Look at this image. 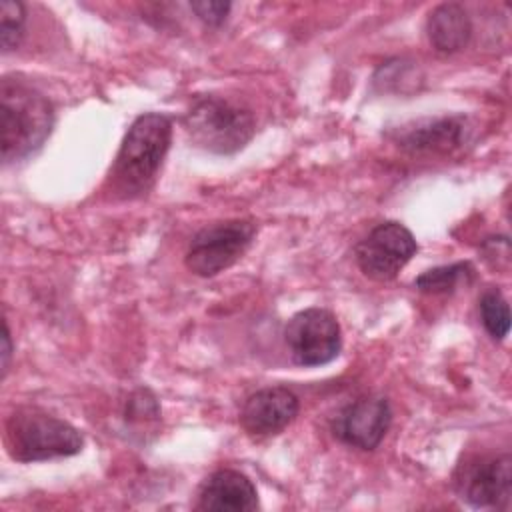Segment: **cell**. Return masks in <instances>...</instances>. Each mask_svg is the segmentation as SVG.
<instances>
[{
    "label": "cell",
    "mask_w": 512,
    "mask_h": 512,
    "mask_svg": "<svg viewBox=\"0 0 512 512\" xmlns=\"http://www.w3.org/2000/svg\"><path fill=\"white\" fill-rule=\"evenodd\" d=\"M480 318L494 340H504L510 330V310L500 290H488L480 298Z\"/></svg>",
    "instance_id": "cell-15"
},
{
    "label": "cell",
    "mask_w": 512,
    "mask_h": 512,
    "mask_svg": "<svg viewBox=\"0 0 512 512\" xmlns=\"http://www.w3.org/2000/svg\"><path fill=\"white\" fill-rule=\"evenodd\" d=\"M464 134H466V120L460 116H448V118L422 120V122H414L412 126H404L400 130L398 142L402 148L414 154H420V152L442 154L458 148Z\"/></svg>",
    "instance_id": "cell-12"
},
{
    "label": "cell",
    "mask_w": 512,
    "mask_h": 512,
    "mask_svg": "<svg viewBox=\"0 0 512 512\" xmlns=\"http://www.w3.org/2000/svg\"><path fill=\"white\" fill-rule=\"evenodd\" d=\"M284 340L292 360L300 366L328 364L342 348L340 324L336 316L324 308L296 312L284 328Z\"/></svg>",
    "instance_id": "cell-6"
},
{
    "label": "cell",
    "mask_w": 512,
    "mask_h": 512,
    "mask_svg": "<svg viewBox=\"0 0 512 512\" xmlns=\"http://www.w3.org/2000/svg\"><path fill=\"white\" fill-rule=\"evenodd\" d=\"M458 488L462 498L476 508H508L512 496L510 454L482 458L466 466Z\"/></svg>",
    "instance_id": "cell-9"
},
{
    "label": "cell",
    "mask_w": 512,
    "mask_h": 512,
    "mask_svg": "<svg viewBox=\"0 0 512 512\" xmlns=\"http://www.w3.org/2000/svg\"><path fill=\"white\" fill-rule=\"evenodd\" d=\"M474 274V268L468 262H456L450 266H438L426 270L414 280V286L428 294L452 292L460 282H468Z\"/></svg>",
    "instance_id": "cell-14"
},
{
    "label": "cell",
    "mask_w": 512,
    "mask_h": 512,
    "mask_svg": "<svg viewBox=\"0 0 512 512\" xmlns=\"http://www.w3.org/2000/svg\"><path fill=\"white\" fill-rule=\"evenodd\" d=\"M298 414V398L282 386L262 388L248 396L240 410V424L250 436L282 432Z\"/></svg>",
    "instance_id": "cell-10"
},
{
    "label": "cell",
    "mask_w": 512,
    "mask_h": 512,
    "mask_svg": "<svg viewBox=\"0 0 512 512\" xmlns=\"http://www.w3.org/2000/svg\"><path fill=\"white\" fill-rule=\"evenodd\" d=\"M426 32L430 44L444 54H452L462 50L472 34V24L468 12L456 4L446 2L436 6L426 22Z\"/></svg>",
    "instance_id": "cell-13"
},
{
    "label": "cell",
    "mask_w": 512,
    "mask_h": 512,
    "mask_svg": "<svg viewBox=\"0 0 512 512\" xmlns=\"http://www.w3.org/2000/svg\"><path fill=\"white\" fill-rule=\"evenodd\" d=\"M190 8L196 12V16L208 24V26H220L228 12H230V2H216V0H200L192 2Z\"/></svg>",
    "instance_id": "cell-17"
},
{
    "label": "cell",
    "mask_w": 512,
    "mask_h": 512,
    "mask_svg": "<svg viewBox=\"0 0 512 512\" xmlns=\"http://www.w3.org/2000/svg\"><path fill=\"white\" fill-rule=\"evenodd\" d=\"M418 252L416 238L400 222H382L358 242L354 254L360 270L378 282H388Z\"/></svg>",
    "instance_id": "cell-7"
},
{
    "label": "cell",
    "mask_w": 512,
    "mask_h": 512,
    "mask_svg": "<svg viewBox=\"0 0 512 512\" xmlns=\"http://www.w3.org/2000/svg\"><path fill=\"white\" fill-rule=\"evenodd\" d=\"M186 130L192 142L214 154H234L254 136L252 114L236 102L220 96L198 98L186 118Z\"/></svg>",
    "instance_id": "cell-4"
},
{
    "label": "cell",
    "mask_w": 512,
    "mask_h": 512,
    "mask_svg": "<svg viewBox=\"0 0 512 512\" xmlns=\"http://www.w3.org/2000/svg\"><path fill=\"white\" fill-rule=\"evenodd\" d=\"M2 160L18 162L34 154L50 136L54 110L50 100L16 78H4L0 86Z\"/></svg>",
    "instance_id": "cell-2"
},
{
    "label": "cell",
    "mask_w": 512,
    "mask_h": 512,
    "mask_svg": "<svg viewBox=\"0 0 512 512\" xmlns=\"http://www.w3.org/2000/svg\"><path fill=\"white\" fill-rule=\"evenodd\" d=\"M172 122L166 114H140L128 128L116 154L110 178L116 192L126 198L144 194L156 180V174L170 148Z\"/></svg>",
    "instance_id": "cell-1"
},
{
    "label": "cell",
    "mask_w": 512,
    "mask_h": 512,
    "mask_svg": "<svg viewBox=\"0 0 512 512\" xmlns=\"http://www.w3.org/2000/svg\"><path fill=\"white\" fill-rule=\"evenodd\" d=\"M24 22L26 12L22 2L4 0L0 4V40H2V52L14 50L22 36H24Z\"/></svg>",
    "instance_id": "cell-16"
},
{
    "label": "cell",
    "mask_w": 512,
    "mask_h": 512,
    "mask_svg": "<svg viewBox=\"0 0 512 512\" xmlns=\"http://www.w3.org/2000/svg\"><path fill=\"white\" fill-rule=\"evenodd\" d=\"M196 508L210 512H252L258 508V492L246 474L222 468L202 484Z\"/></svg>",
    "instance_id": "cell-11"
},
{
    "label": "cell",
    "mask_w": 512,
    "mask_h": 512,
    "mask_svg": "<svg viewBox=\"0 0 512 512\" xmlns=\"http://www.w3.org/2000/svg\"><path fill=\"white\" fill-rule=\"evenodd\" d=\"M10 356H12V340H10V328L8 322L4 320V332H2V378L8 372L10 366Z\"/></svg>",
    "instance_id": "cell-18"
},
{
    "label": "cell",
    "mask_w": 512,
    "mask_h": 512,
    "mask_svg": "<svg viewBox=\"0 0 512 512\" xmlns=\"http://www.w3.org/2000/svg\"><path fill=\"white\" fill-rule=\"evenodd\" d=\"M256 226L248 220H224L194 234L188 244L186 268L202 278L220 274L236 264L252 244Z\"/></svg>",
    "instance_id": "cell-5"
},
{
    "label": "cell",
    "mask_w": 512,
    "mask_h": 512,
    "mask_svg": "<svg viewBox=\"0 0 512 512\" xmlns=\"http://www.w3.org/2000/svg\"><path fill=\"white\" fill-rule=\"evenodd\" d=\"M4 444L14 460L40 462L78 454L84 438L66 420L36 408H20L6 420Z\"/></svg>",
    "instance_id": "cell-3"
},
{
    "label": "cell",
    "mask_w": 512,
    "mask_h": 512,
    "mask_svg": "<svg viewBox=\"0 0 512 512\" xmlns=\"http://www.w3.org/2000/svg\"><path fill=\"white\" fill-rule=\"evenodd\" d=\"M390 404L382 396H362L348 404L334 420L338 440L360 450H374L390 428Z\"/></svg>",
    "instance_id": "cell-8"
}]
</instances>
